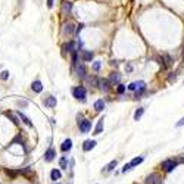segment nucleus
Here are the masks:
<instances>
[{"label":"nucleus","instance_id":"nucleus-1","mask_svg":"<svg viewBox=\"0 0 184 184\" xmlns=\"http://www.w3.org/2000/svg\"><path fill=\"white\" fill-rule=\"evenodd\" d=\"M78 127L81 133H88L92 128V122L88 119H84L81 115H78Z\"/></svg>","mask_w":184,"mask_h":184},{"label":"nucleus","instance_id":"nucleus-2","mask_svg":"<svg viewBox=\"0 0 184 184\" xmlns=\"http://www.w3.org/2000/svg\"><path fill=\"white\" fill-rule=\"evenodd\" d=\"M86 88H84V87H75V88H72V96L75 99H78V100H83V102H84V100H86Z\"/></svg>","mask_w":184,"mask_h":184},{"label":"nucleus","instance_id":"nucleus-3","mask_svg":"<svg viewBox=\"0 0 184 184\" xmlns=\"http://www.w3.org/2000/svg\"><path fill=\"white\" fill-rule=\"evenodd\" d=\"M71 9H72V2H71V0H63V3H62V9H60V13H62L63 16H66V15H69Z\"/></svg>","mask_w":184,"mask_h":184},{"label":"nucleus","instance_id":"nucleus-4","mask_svg":"<svg viewBox=\"0 0 184 184\" xmlns=\"http://www.w3.org/2000/svg\"><path fill=\"white\" fill-rule=\"evenodd\" d=\"M175 165H177V162H174L172 159H166V161L162 162V168H164L166 172H170V171H172V170L175 168Z\"/></svg>","mask_w":184,"mask_h":184},{"label":"nucleus","instance_id":"nucleus-5","mask_svg":"<svg viewBox=\"0 0 184 184\" xmlns=\"http://www.w3.org/2000/svg\"><path fill=\"white\" fill-rule=\"evenodd\" d=\"M147 184H162V177L159 174H150L147 177Z\"/></svg>","mask_w":184,"mask_h":184},{"label":"nucleus","instance_id":"nucleus-6","mask_svg":"<svg viewBox=\"0 0 184 184\" xmlns=\"http://www.w3.org/2000/svg\"><path fill=\"white\" fill-rule=\"evenodd\" d=\"M145 87H146V84H145V81H134V83H131L130 86H128V90H145Z\"/></svg>","mask_w":184,"mask_h":184},{"label":"nucleus","instance_id":"nucleus-7","mask_svg":"<svg viewBox=\"0 0 184 184\" xmlns=\"http://www.w3.org/2000/svg\"><path fill=\"white\" fill-rule=\"evenodd\" d=\"M55 156H56V152H55V149H47V152L44 153V161H47V162H50V161H53L55 159Z\"/></svg>","mask_w":184,"mask_h":184},{"label":"nucleus","instance_id":"nucleus-8","mask_svg":"<svg viewBox=\"0 0 184 184\" xmlns=\"http://www.w3.org/2000/svg\"><path fill=\"white\" fill-rule=\"evenodd\" d=\"M44 106H47V108H55L56 106V97H53V96H49L47 99H44Z\"/></svg>","mask_w":184,"mask_h":184},{"label":"nucleus","instance_id":"nucleus-9","mask_svg":"<svg viewBox=\"0 0 184 184\" xmlns=\"http://www.w3.org/2000/svg\"><path fill=\"white\" fill-rule=\"evenodd\" d=\"M74 30H75V27H74L72 22H68V24H65V25H63V34H66V35L72 34Z\"/></svg>","mask_w":184,"mask_h":184},{"label":"nucleus","instance_id":"nucleus-10","mask_svg":"<svg viewBox=\"0 0 184 184\" xmlns=\"http://www.w3.org/2000/svg\"><path fill=\"white\" fill-rule=\"evenodd\" d=\"M31 88H33V92L35 93H40L41 90H43V84H41V81H39V80H35L33 84H31Z\"/></svg>","mask_w":184,"mask_h":184},{"label":"nucleus","instance_id":"nucleus-11","mask_svg":"<svg viewBox=\"0 0 184 184\" xmlns=\"http://www.w3.org/2000/svg\"><path fill=\"white\" fill-rule=\"evenodd\" d=\"M94 146H96V141H94V140H86V141H84V146H83V149H84L86 152H88V150H92Z\"/></svg>","mask_w":184,"mask_h":184},{"label":"nucleus","instance_id":"nucleus-12","mask_svg":"<svg viewBox=\"0 0 184 184\" xmlns=\"http://www.w3.org/2000/svg\"><path fill=\"white\" fill-rule=\"evenodd\" d=\"M71 147H72V141L68 138V140H65V141L62 143V146H60V150H62V152H68V150H71Z\"/></svg>","mask_w":184,"mask_h":184},{"label":"nucleus","instance_id":"nucleus-13","mask_svg":"<svg viewBox=\"0 0 184 184\" xmlns=\"http://www.w3.org/2000/svg\"><path fill=\"white\" fill-rule=\"evenodd\" d=\"M94 109H96L97 112H102L103 109H105V102H103L102 99L96 100V102H94Z\"/></svg>","mask_w":184,"mask_h":184},{"label":"nucleus","instance_id":"nucleus-14","mask_svg":"<svg viewBox=\"0 0 184 184\" xmlns=\"http://www.w3.org/2000/svg\"><path fill=\"white\" fill-rule=\"evenodd\" d=\"M102 131H103V118H100L97 121V125H96V128H94V134L97 136V134H100Z\"/></svg>","mask_w":184,"mask_h":184},{"label":"nucleus","instance_id":"nucleus-15","mask_svg":"<svg viewBox=\"0 0 184 184\" xmlns=\"http://www.w3.org/2000/svg\"><path fill=\"white\" fill-rule=\"evenodd\" d=\"M143 161H145V158H143V156H137V158H134V159L131 161V162H130V168H133V166H137V165H140L141 162H143Z\"/></svg>","mask_w":184,"mask_h":184},{"label":"nucleus","instance_id":"nucleus-16","mask_svg":"<svg viewBox=\"0 0 184 184\" xmlns=\"http://www.w3.org/2000/svg\"><path fill=\"white\" fill-rule=\"evenodd\" d=\"M77 75H78L80 78H84V75H86V68H84L83 63L78 65V68H77Z\"/></svg>","mask_w":184,"mask_h":184},{"label":"nucleus","instance_id":"nucleus-17","mask_svg":"<svg viewBox=\"0 0 184 184\" xmlns=\"http://www.w3.org/2000/svg\"><path fill=\"white\" fill-rule=\"evenodd\" d=\"M50 178H52L53 181L59 180V178H60V171H59V170H53V171L50 172Z\"/></svg>","mask_w":184,"mask_h":184},{"label":"nucleus","instance_id":"nucleus-18","mask_svg":"<svg viewBox=\"0 0 184 184\" xmlns=\"http://www.w3.org/2000/svg\"><path fill=\"white\" fill-rule=\"evenodd\" d=\"M99 84H100V88H102V90H105V92L109 90V81H106V80H100Z\"/></svg>","mask_w":184,"mask_h":184},{"label":"nucleus","instance_id":"nucleus-19","mask_svg":"<svg viewBox=\"0 0 184 184\" xmlns=\"http://www.w3.org/2000/svg\"><path fill=\"white\" fill-rule=\"evenodd\" d=\"M63 49H65V50H68V52H75V43H74V41H69V43H68V44H65V46H63Z\"/></svg>","mask_w":184,"mask_h":184},{"label":"nucleus","instance_id":"nucleus-20","mask_svg":"<svg viewBox=\"0 0 184 184\" xmlns=\"http://www.w3.org/2000/svg\"><path fill=\"white\" fill-rule=\"evenodd\" d=\"M117 164H118V162H117V159L111 161V162H109V164H108V165L105 166V171H112V170H113V168L117 166Z\"/></svg>","mask_w":184,"mask_h":184},{"label":"nucleus","instance_id":"nucleus-21","mask_svg":"<svg viewBox=\"0 0 184 184\" xmlns=\"http://www.w3.org/2000/svg\"><path fill=\"white\" fill-rule=\"evenodd\" d=\"M143 113H145V109H143V108H138L137 111H136V113H134V119L138 121V119L143 117Z\"/></svg>","mask_w":184,"mask_h":184},{"label":"nucleus","instance_id":"nucleus-22","mask_svg":"<svg viewBox=\"0 0 184 184\" xmlns=\"http://www.w3.org/2000/svg\"><path fill=\"white\" fill-rule=\"evenodd\" d=\"M83 60H86V62H90L93 59V53L92 52H83Z\"/></svg>","mask_w":184,"mask_h":184},{"label":"nucleus","instance_id":"nucleus-23","mask_svg":"<svg viewBox=\"0 0 184 184\" xmlns=\"http://www.w3.org/2000/svg\"><path fill=\"white\" fill-rule=\"evenodd\" d=\"M18 115H19V118L22 119V121H24V122H25L27 125H28V127H33V122H31V121H30V119L27 118L25 115H24V113H22V112H19V113H18Z\"/></svg>","mask_w":184,"mask_h":184},{"label":"nucleus","instance_id":"nucleus-24","mask_svg":"<svg viewBox=\"0 0 184 184\" xmlns=\"http://www.w3.org/2000/svg\"><path fill=\"white\" fill-rule=\"evenodd\" d=\"M119 77L118 74H112L111 75V78H109V83H112V84H115V83H119Z\"/></svg>","mask_w":184,"mask_h":184},{"label":"nucleus","instance_id":"nucleus-25","mask_svg":"<svg viewBox=\"0 0 184 184\" xmlns=\"http://www.w3.org/2000/svg\"><path fill=\"white\" fill-rule=\"evenodd\" d=\"M59 165H60V168H62V170H65V168H66V158H60Z\"/></svg>","mask_w":184,"mask_h":184},{"label":"nucleus","instance_id":"nucleus-26","mask_svg":"<svg viewBox=\"0 0 184 184\" xmlns=\"http://www.w3.org/2000/svg\"><path fill=\"white\" fill-rule=\"evenodd\" d=\"M0 78H2V80H7V78H9V71H3V72L0 74Z\"/></svg>","mask_w":184,"mask_h":184},{"label":"nucleus","instance_id":"nucleus-27","mask_svg":"<svg viewBox=\"0 0 184 184\" xmlns=\"http://www.w3.org/2000/svg\"><path fill=\"white\" fill-rule=\"evenodd\" d=\"M7 117H10V119H12L15 124H18V122H19V121H18V118H16V117H15L13 113H7Z\"/></svg>","mask_w":184,"mask_h":184},{"label":"nucleus","instance_id":"nucleus-28","mask_svg":"<svg viewBox=\"0 0 184 184\" xmlns=\"http://www.w3.org/2000/svg\"><path fill=\"white\" fill-rule=\"evenodd\" d=\"M93 69H94V71H99V69H100V62H94V63H93Z\"/></svg>","mask_w":184,"mask_h":184},{"label":"nucleus","instance_id":"nucleus-29","mask_svg":"<svg viewBox=\"0 0 184 184\" xmlns=\"http://www.w3.org/2000/svg\"><path fill=\"white\" fill-rule=\"evenodd\" d=\"M88 83H90V84H94V86H96V84H97V80L94 78V77H90V78H88Z\"/></svg>","mask_w":184,"mask_h":184},{"label":"nucleus","instance_id":"nucleus-30","mask_svg":"<svg viewBox=\"0 0 184 184\" xmlns=\"http://www.w3.org/2000/svg\"><path fill=\"white\" fill-rule=\"evenodd\" d=\"M27 105H28V102H25V100H22V102H21V100H18V106H22V108H25Z\"/></svg>","mask_w":184,"mask_h":184},{"label":"nucleus","instance_id":"nucleus-31","mask_svg":"<svg viewBox=\"0 0 184 184\" xmlns=\"http://www.w3.org/2000/svg\"><path fill=\"white\" fill-rule=\"evenodd\" d=\"M83 27H84V25H83V24H80V25L77 27V28H75V33H77V34H80V33H81V30H83Z\"/></svg>","mask_w":184,"mask_h":184},{"label":"nucleus","instance_id":"nucleus-32","mask_svg":"<svg viewBox=\"0 0 184 184\" xmlns=\"http://www.w3.org/2000/svg\"><path fill=\"white\" fill-rule=\"evenodd\" d=\"M125 92V87L124 86H121V84H119V87H118V93H121V94H122V93Z\"/></svg>","mask_w":184,"mask_h":184},{"label":"nucleus","instance_id":"nucleus-33","mask_svg":"<svg viewBox=\"0 0 184 184\" xmlns=\"http://www.w3.org/2000/svg\"><path fill=\"white\" fill-rule=\"evenodd\" d=\"M183 125H184V117L177 122V127H183Z\"/></svg>","mask_w":184,"mask_h":184},{"label":"nucleus","instance_id":"nucleus-34","mask_svg":"<svg viewBox=\"0 0 184 184\" xmlns=\"http://www.w3.org/2000/svg\"><path fill=\"white\" fill-rule=\"evenodd\" d=\"M128 170H130V164H127V165L124 166V168H122V172H127Z\"/></svg>","mask_w":184,"mask_h":184},{"label":"nucleus","instance_id":"nucleus-35","mask_svg":"<svg viewBox=\"0 0 184 184\" xmlns=\"http://www.w3.org/2000/svg\"><path fill=\"white\" fill-rule=\"evenodd\" d=\"M53 2H55V0H47V6L52 7L53 6Z\"/></svg>","mask_w":184,"mask_h":184}]
</instances>
